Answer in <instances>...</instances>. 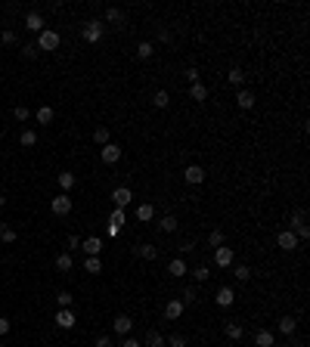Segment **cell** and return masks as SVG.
Masks as SVG:
<instances>
[{"mask_svg":"<svg viewBox=\"0 0 310 347\" xmlns=\"http://www.w3.org/2000/svg\"><path fill=\"white\" fill-rule=\"evenodd\" d=\"M35 118H37L40 124H50V121H53V118H56V112H53V109H50V106H40L37 112H35Z\"/></svg>","mask_w":310,"mask_h":347,"instance_id":"cell-24","label":"cell"},{"mask_svg":"<svg viewBox=\"0 0 310 347\" xmlns=\"http://www.w3.org/2000/svg\"><path fill=\"white\" fill-rule=\"evenodd\" d=\"M96 347H112V338H109V335H99V338H96Z\"/></svg>","mask_w":310,"mask_h":347,"instance_id":"cell-48","label":"cell"},{"mask_svg":"<svg viewBox=\"0 0 310 347\" xmlns=\"http://www.w3.org/2000/svg\"><path fill=\"white\" fill-rule=\"evenodd\" d=\"M133 255H137V257H143V260H155L158 257V248H155V245H137V248H133Z\"/></svg>","mask_w":310,"mask_h":347,"instance_id":"cell-14","label":"cell"},{"mask_svg":"<svg viewBox=\"0 0 310 347\" xmlns=\"http://www.w3.org/2000/svg\"><path fill=\"white\" fill-rule=\"evenodd\" d=\"M56 326H59V329H72L74 326V313L72 310H59V313H56Z\"/></svg>","mask_w":310,"mask_h":347,"instance_id":"cell-18","label":"cell"},{"mask_svg":"<svg viewBox=\"0 0 310 347\" xmlns=\"http://www.w3.org/2000/svg\"><path fill=\"white\" fill-rule=\"evenodd\" d=\"M164 347H186V335H171L164 341Z\"/></svg>","mask_w":310,"mask_h":347,"instance_id":"cell-41","label":"cell"},{"mask_svg":"<svg viewBox=\"0 0 310 347\" xmlns=\"http://www.w3.org/2000/svg\"><path fill=\"white\" fill-rule=\"evenodd\" d=\"M81 248H84L87 257H99V251H103V239H99V236H90V239L81 242Z\"/></svg>","mask_w":310,"mask_h":347,"instance_id":"cell-8","label":"cell"},{"mask_svg":"<svg viewBox=\"0 0 310 347\" xmlns=\"http://www.w3.org/2000/svg\"><path fill=\"white\" fill-rule=\"evenodd\" d=\"M276 245H279L282 251H295L298 248V236L292 233V230H282L279 236H276Z\"/></svg>","mask_w":310,"mask_h":347,"instance_id":"cell-6","label":"cell"},{"mask_svg":"<svg viewBox=\"0 0 310 347\" xmlns=\"http://www.w3.org/2000/svg\"><path fill=\"white\" fill-rule=\"evenodd\" d=\"M276 329H279L282 335H292V332H295V329H298V323H295V319H292V316H282L279 323H276Z\"/></svg>","mask_w":310,"mask_h":347,"instance_id":"cell-23","label":"cell"},{"mask_svg":"<svg viewBox=\"0 0 310 347\" xmlns=\"http://www.w3.org/2000/svg\"><path fill=\"white\" fill-rule=\"evenodd\" d=\"M233 276H236L239 282H248V279H251V270H248L245 264H242V267H236V270H233Z\"/></svg>","mask_w":310,"mask_h":347,"instance_id":"cell-40","label":"cell"},{"mask_svg":"<svg viewBox=\"0 0 310 347\" xmlns=\"http://www.w3.org/2000/svg\"><path fill=\"white\" fill-rule=\"evenodd\" d=\"M192 276H196V282H208V279H211V270H208V267H196Z\"/></svg>","mask_w":310,"mask_h":347,"instance_id":"cell-38","label":"cell"},{"mask_svg":"<svg viewBox=\"0 0 310 347\" xmlns=\"http://www.w3.org/2000/svg\"><path fill=\"white\" fill-rule=\"evenodd\" d=\"M214 264L217 267H233V248H227V245H220V248H214Z\"/></svg>","mask_w":310,"mask_h":347,"instance_id":"cell-9","label":"cell"},{"mask_svg":"<svg viewBox=\"0 0 310 347\" xmlns=\"http://www.w3.org/2000/svg\"><path fill=\"white\" fill-rule=\"evenodd\" d=\"M236 106L239 109H251V106H255V93H251V90H239L236 93Z\"/></svg>","mask_w":310,"mask_h":347,"instance_id":"cell-17","label":"cell"},{"mask_svg":"<svg viewBox=\"0 0 310 347\" xmlns=\"http://www.w3.org/2000/svg\"><path fill=\"white\" fill-rule=\"evenodd\" d=\"M6 332H10V319L0 316V335H6Z\"/></svg>","mask_w":310,"mask_h":347,"instance_id":"cell-51","label":"cell"},{"mask_svg":"<svg viewBox=\"0 0 310 347\" xmlns=\"http://www.w3.org/2000/svg\"><path fill=\"white\" fill-rule=\"evenodd\" d=\"M112 201H115V208H128L130 201H133V192L128 189V186H118V189H112Z\"/></svg>","mask_w":310,"mask_h":347,"instance_id":"cell-4","label":"cell"},{"mask_svg":"<svg viewBox=\"0 0 310 347\" xmlns=\"http://www.w3.org/2000/svg\"><path fill=\"white\" fill-rule=\"evenodd\" d=\"M273 341H276V338H273L270 329H261V332L255 335V344H257V347H273Z\"/></svg>","mask_w":310,"mask_h":347,"instance_id":"cell-20","label":"cell"},{"mask_svg":"<svg viewBox=\"0 0 310 347\" xmlns=\"http://www.w3.org/2000/svg\"><path fill=\"white\" fill-rule=\"evenodd\" d=\"M233 301H236V292H233L230 285L217 289V307H233Z\"/></svg>","mask_w":310,"mask_h":347,"instance_id":"cell-12","label":"cell"},{"mask_svg":"<svg viewBox=\"0 0 310 347\" xmlns=\"http://www.w3.org/2000/svg\"><path fill=\"white\" fill-rule=\"evenodd\" d=\"M19 143H22L25 149H31V146L37 143V133H35V130H22V133H19Z\"/></svg>","mask_w":310,"mask_h":347,"instance_id":"cell-30","label":"cell"},{"mask_svg":"<svg viewBox=\"0 0 310 347\" xmlns=\"http://www.w3.org/2000/svg\"><path fill=\"white\" fill-rule=\"evenodd\" d=\"M164 316L167 319H180L183 316V301H167L164 304Z\"/></svg>","mask_w":310,"mask_h":347,"instance_id":"cell-16","label":"cell"},{"mask_svg":"<svg viewBox=\"0 0 310 347\" xmlns=\"http://www.w3.org/2000/svg\"><path fill=\"white\" fill-rule=\"evenodd\" d=\"M99 158H103L106 164H118V162H121V149H118V143H106V146L99 149Z\"/></svg>","mask_w":310,"mask_h":347,"instance_id":"cell-3","label":"cell"},{"mask_svg":"<svg viewBox=\"0 0 310 347\" xmlns=\"http://www.w3.org/2000/svg\"><path fill=\"white\" fill-rule=\"evenodd\" d=\"M227 81L233 84V87H239V90H242V81H245V72H242V69H230V72H227Z\"/></svg>","mask_w":310,"mask_h":347,"instance_id":"cell-27","label":"cell"},{"mask_svg":"<svg viewBox=\"0 0 310 347\" xmlns=\"http://www.w3.org/2000/svg\"><path fill=\"white\" fill-rule=\"evenodd\" d=\"M121 347H143V344H140L137 338H124V341H121Z\"/></svg>","mask_w":310,"mask_h":347,"instance_id":"cell-50","label":"cell"},{"mask_svg":"<svg viewBox=\"0 0 310 347\" xmlns=\"http://www.w3.org/2000/svg\"><path fill=\"white\" fill-rule=\"evenodd\" d=\"M72 248H81V239H78V236H69V251Z\"/></svg>","mask_w":310,"mask_h":347,"instance_id":"cell-52","label":"cell"},{"mask_svg":"<svg viewBox=\"0 0 310 347\" xmlns=\"http://www.w3.org/2000/svg\"><path fill=\"white\" fill-rule=\"evenodd\" d=\"M189 99H196V103H205V99H208V87H205L202 81L189 84Z\"/></svg>","mask_w":310,"mask_h":347,"instance_id":"cell-13","label":"cell"},{"mask_svg":"<svg viewBox=\"0 0 310 347\" xmlns=\"http://www.w3.org/2000/svg\"><path fill=\"white\" fill-rule=\"evenodd\" d=\"M93 143L106 146V143H109V128H96V130H93Z\"/></svg>","mask_w":310,"mask_h":347,"instance_id":"cell-39","label":"cell"},{"mask_svg":"<svg viewBox=\"0 0 310 347\" xmlns=\"http://www.w3.org/2000/svg\"><path fill=\"white\" fill-rule=\"evenodd\" d=\"M146 347H164V335H162V332H155V329H152V332L146 335Z\"/></svg>","mask_w":310,"mask_h":347,"instance_id":"cell-28","label":"cell"},{"mask_svg":"<svg viewBox=\"0 0 310 347\" xmlns=\"http://www.w3.org/2000/svg\"><path fill=\"white\" fill-rule=\"evenodd\" d=\"M106 22H124V13L118 10V6H109V10H106Z\"/></svg>","mask_w":310,"mask_h":347,"instance_id":"cell-35","label":"cell"},{"mask_svg":"<svg viewBox=\"0 0 310 347\" xmlns=\"http://www.w3.org/2000/svg\"><path fill=\"white\" fill-rule=\"evenodd\" d=\"M304 220H307V214H304V211H295V214H292V230L304 226Z\"/></svg>","mask_w":310,"mask_h":347,"instance_id":"cell-43","label":"cell"},{"mask_svg":"<svg viewBox=\"0 0 310 347\" xmlns=\"http://www.w3.org/2000/svg\"><path fill=\"white\" fill-rule=\"evenodd\" d=\"M186 78H189V84H196L199 78H202V74H199V69H189V72H186Z\"/></svg>","mask_w":310,"mask_h":347,"instance_id":"cell-49","label":"cell"},{"mask_svg":"<svg viewBox=\"0 0 310 347\" xmlns=\"http://www.w3.org/2000/svg\"><path fill=\"white\" fill-rule=\"evenodd\" d=\"M72 264H74V260H72V255H69V251H62V255L56 257V267H59L62 273H69V270H72Z\"/></svg>","mask_w":310,"mask_h":347,"instance_id":"cell-31","label":"cell"},{"mask_svg":"<svg viewBox=\"0 0 310 347\" xmlns=\"http://www.w3.org/2000/svg\"><path fill=\"white\" fill-rule=\"evenodd\" d=\"M74 183H78V177H74V174H69V171H62V174H59V186H62L65 192H69Z\"/></svg>","mask_w":310,"mask_h":347,"instance_id":"cell-32","label":"cell"},{"mask_svg":"<svg viewBox=\"0 0 310 347\" xmlns=\"http://www.w3.org/2000/svg\"><path fill=\"white\" fill-rule=\"evenodd\" d=\"M84 40H87V44H99V40H103V22L99 19H90V22H84Z\"/></svg>","mask_w":310,"mask_h":347,"instance_id":"cell-2","label":"cell"},{"mask_svg":"<svg viewBox=\"0 0 310 347\" xmlns=\"http://www.w3.org/2000/svg\"><path fill=\"white\" fill-rule=\"evenodd\" d=\"M183 180H186L189 186H199V183H205V167H199V164H189L186 171H183Z\"/></svg>","mask_w":310,"mask_h":347,"instance_id":"cell-7","label":"cell"},{"mask_svg":"<svg viewBox=\"0 0 310 347\" xmlns=\"http://www.w3.org/2000/svg\"><path fill=\"white\" fill-rule=\"evenodd\" d=\"M6 205V196H0V208H3Z\"/></svg>","mask_w":310,"mask_h":347,"instance_id":"cell-53","label":"cell"},{"mask_svg":"<svg viewBox=\"0 0 310 347\" xmlns=\"http://www.w3.org/2000/svg\"><path fill=\"white\" fill-rule=\"evenodd\" d=\"M22 56H25V59H35V56H37V47H35V44H25V47H22Z\"/></svg>","mask_w":310,"mask_h":347,"instance_id":"cell-45","label":"cell"},{"mask_svg":"<svg viewBox=\"0 0 310 347\" xmlns=\"http://www.w3.org/2000/svg\"><path fill=\"white\" fill-rule=\"evenodd\" d=\"M0 40H3L6 47H10V44H16V31H3V35H0Z\"/></svg>","mask_w":310,"mask_h":347,"instance_id":"cell-46","label":"cell"},{"mask_svg":"<svg viewBox=\"0 0 310 347\" xmlns=\"http://www.w3.org/2000/svg\"><path fill=\"white\" fill-rule=\"evenodd\" d=\"M124 223H128V217H124V211H121V208H115L112 214H109V226H115V230H121Z\"/></svg>","mask_w":310,"mask_h":347,"instance_id":"cell-22","label":"cell"},{"mask_svg":"<svg viewBox=\"0 0 310 347\" xmlns=\"http://www.w3.org/2000/svg\"><path fill=\"white\" fill-rule=\"evenodd\" d=\"M13 118H16V121H28V118H31V112H28L25 106H16V109H13Z\"/></svg>","mask_w":310,"mask_h":347,"instance_id":"cell-42","label":"cell"},{"mask_svg":"<svg viewBox=\"0 0 310 347\" xmlns=\"http://www.w3.org/2000/svg\"><path fill=\"white\" fill-rule=\"evenodd\" d=\"M152 217H155V208L149 205V201H143V205L137 208V220H140V223H149Z\"/></svg>","mask_w":310,"mask_h":347,"instance_id":"cell-19","label":"cell"},{"mask_svg":"<svg viewBox=\"0 0 310 347\" xmlns=\"http://www.w3.org/2000/svg\"><path fill=\"white\" fill-rule=\"evenodd\" d=\"M25 28L40 35V31H44V16H40V13H28V16H25Z\"/></svg>","mask_w":310,"mask_h":347,"instance_id":"cell-11","label":"cell"},{"mask_svg":"<svg viewBox=\"0 0 310 347\" xmlns=\"http://www.w3.org/2000/svg\"><path fill=\"white\" fill-rule=\"evenodd\" d=\"M167 273H171L174 279H180V276H186V273H189V267H186V264H183V260H180V257H174V260H171V264H167Z\"/></svg>","mask_w":310,"mask_h":347,"instance_id":"cell-15","label":"cell"},{"mask_svg":"<svg viewBox=\"0 0 310 347\" xmlns=\"http://www.w3.org/2000/svg\"><path fill=\"white\" fill-rule=\"evenodd\" d=\"M167 103H171L167 90H155V93H152V106H155V109H167Z\"/></svg>","mask_w":310,"mask_h":347,"instance_id":"cell-26","label":"cell"},{"mask_svg":"<svg viewBox=\"0 0 310 347\" xmlns=\"http://www.w3.org/2000/svg\"><path fill=\"white\" fill-rule=\"evenodd\" d=\"M223 332H227V338H233V341H242V335H245V329H242L239 323H227V329H223Z\"/></svg>","mask_w":310,"mask_h":347,"instance_id":"cell-25","label":"cell"},{"mask_svg":"<svg viewBox=\"0 0 310 347\" xmlns=\"http://www.w3.org/2000/svg\"><path fill=\"white\" fill-rule=\"evenodd\" d=\"M208 245H211V248H220V245H223V233L211 230V233H208Z\"/></svg>","mask_w":310,"mask_h":347,"instance_id":"cell-36","label":"cell"},{"mask_svg":"<svg viewBox=\"0 0 310 347\" xmlns=\"http://www.w3.org/2000/svg\"><path fill=\"white\" fill-rule=\"evenodd\" d=\"M158 230H162V233H177V217H174V214H164L162 220H158Z\"/></svg>","mask_w":310,"mask_h":347,"instance_id":"cell-21","label":"cell"},{"mask_svg":"<svg viewBox=\"0 0 310 347\" xmlns=\"http://www.w3.org/2000/svg\"><path fill=\"white\" fill-rule=\"evenodd\" d=\"M152 53H155V44H149V40H143V44L137 47V56L140 59H152Z\"/></svg>","mask_w":310,"mask_h":347,"instance_id":"cell-33","label":"cell"},{"mask_svg":"<svg viewBox=\"0 0 310 347\" xmlns=\"http://www.w3.org/2000/svg\"><path fill=\"white\" fill-rule=\"evenodd\" d=\"M196 298H199L196 289H186V292H183V307H186V304H196Z\"/></svg>","mask_w":310,"mask_h":347,"instance_id":"cell-44","label":"cell"},{"mask_svg":"<svg viewBox=\"0 0 310 347\" xmlns=\"http://www.w3.org/2000/svg\"><path fill=\"white\" fill-rule=\"evenodd\" d=\"M0 242H6V245L16 242V230H13L10 223H0Z\"/></svg>","mask_w":310,"mask_h":347,"instance_id":"cell-29","label":"cell"},{"mask_svg":"<svg viewBox=\"0 0 310 347\" xmlns=\"http://www.w3.org/2000/svg\"><path fill=\"white\" fill-rule=\"evenodd\" d=\"M84 270H87V273H103V260H99V257H87V260H84Z\"/></svg>","mask_w":310,"mask_h":347,"instance_id":"cell-34","label":"cell"},{"mask_svg":"<svg viewBox=\"0 0 310 347\" xmlns=\"http://www.w3.org/2000/svg\"><path fill=\"white\" fill-rule=\"evenodd\" d=\"M37 50H44V53H53V50H59V35L56 31H50V28H44L37 35V44H35Z\"/></svg>","mask_w":310,"mask_h":347,"instance_id":"cell-1","label":"cell"},{"mask_svg":"<svg viewBox=\"0 0 310 347\" xmlns=\"http://www.w3.org/2000/svg\"><path fill=\"white\" fill-rule=\"evenodd\" d=\"M50 208H53V214H59V217H65L72 211V199H69V192H62V196H56L53 201H50Z\"/></svg>","mask_w":310,"mask_h":347,"instance_id":"cell-5","label":"cell"},{"mask_svg":"<svg viewBox=\"0 0 310 347\" xmlns=\"http://www.w3.org/2000/svg\"><path fill=\"white\" fill-rule=\"evenodd\" d=\"M112 329H115L118 335H130L133 319H130V316H124V313H118V316H115V323H112Z\"/></svg>","mask_w":310,"mask_h":347,"instance_id":"cell-10","label":"cell"},{"mask_svg":"<svg viewBox=\"0 0 310 347\" xmlns=\"http://www.w3.org/2000/svg\"><path fill=\"white\" fill-rule=\"evenodd\" d=\"M56 301H59V310H72V294L69 292H59V294H56Z\"/></svg>","mask_w":310,"mask_h":347,"instance_id":"cell-37","label":"cell"},{"mask_svg":"<svg viewBox=\"0 0 310 347\" xmlns=\"http://www.w3.org/2000/svg\"><path fill=\"white\" fill-rule=\"evenodd\" d=\"M295 236H298V239H310V226H307V223H304V226H298V233H295Z\"/></svg>","mask_w":310,"mask_h":347,"instance_id":"cell-47","label":"cell"}]
</instances>
